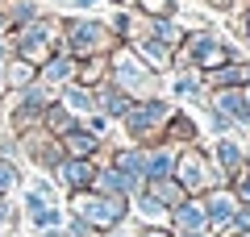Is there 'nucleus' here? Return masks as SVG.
<instances>
[{"instance_id":"f257e3e1","label":"nucleus","mask_w":250,"mask_h":237,"mask_svg":"<svg viewBox=\"0 0 250 237\" xmlns=\"http://www.w3.org/2000/svg\"><path fill=\"white\" fill-rule=\"evenodd\" d=\"M233 59H246V54H242L221 29L192 25L188 38H184V46L175 50V67H171V71H200V75H205V71L221 67V62H233Z\"/></svg>"},{"instance_id":"f03ea898","label":"nucleus","mask_w":250,"mask_h":237,"mask_svg":"<svg viewBox=\"0 0 250 237\" xmlns=\"http://www.w3.org/2000/svg\"><path fill=\"white\" fill-rule=\"evenodd\" d=\"M117 46L113 29H108L104 17H92V13H67L59 25V50L80 59H96V54H108Z\"/></svg>"},{"instance_id":"7ed1b4c3","label":"nucleus","mask_w":250,"mask_h":237,"mask_svg":"<svg viewBox=\"0 0 250 237\" xmlns=\"http://www.w3.org/2000/svg\"><path fill=\"white\" fill-rule=\"evenodd\" d=\"M171 113H175V104H171L167 96L134 100V104H129V113L117 121L121 141H129V146H154V141H163V129H167Z\"/></svg>"},{"instance_id":"20e7f679","label":"nucleus","mask_w":250,"mask_h":237,"mask_svg":"<svg viewBox=\"0 0 250 237\" xmlns=\"http://www.w3.org/2000/svg\"><path fill=\"white\" fill-rule=\"evenodd\" d=\"M108 79H113L129 100L163 96V75H154V71L134 54V46H129V42H117L113 50H108Z\"/></svg>"},{"instance_id":"39448f33","label":"nucleus","mask_w":250,"mask_h":237,"mask_svg":"<svg viewBox=\"0 0 250 237\" xmlns=\"http://www.w3.org/2000/svg\"><path fill=\"white\" fill-rule=\"evenodd\" d=\"M62 208L71 217L88 220L100 237L113 233V229L129 225V200L125 196H100V192H75V196H62Z\"/></svg>"},{"instance_id":"423d86ee","label":"nucleus","mask_w":250,"mask_h":237,"mask_svg":"<svg viewBox=\"0 0 250 237\" xmlns=\"http://www.w3.org/2000/svg\"><path fill=\"white\" fill-rule=\"evenodd\" d=\"M59 25L62 17H54V13H38L29 25L13 29V59L29 62V67H42L46 59H50L54 50H59Z\"/></svg>"},{"instance_id":"0eeeda50","label":"nucleus","mask_w":250,"mask_h":237,"mask_svg":"<svg viewBox=\"0 0 250 237\" xmlns=\"http://www.w3.org/2000/svg\"><path fill=\"white\" fill-rule=\"evenodd\" d=\"M175 179L188 196H205L213 187H225V175L213 167V158H208V146H184L175 158Z\"/></svg>"},{"instance_id":"6e6552de","label":"nucleus","mask_w":250,"mask_h":237,"mask_svg":"<svg viewBox=\"0 0 250 237\" xmlns=\"http://www.w3.org/2000/svg\"><path fill=\"white\" fill-rule=\"evenodd\" d=\"M17 141H21V158H25L38 175H50L62 158H67V154H62V146H59V138H50L42 125H38V129H29V133H21Z\"/></svg>"},{"instance_id":"1a4fd4ad","label":"nucleus","mask_w":250,"mask_h":237,"mask_svg":"<svg viewBox=\"0 0 250 237\" xmlns=\"http://www.w3.org/2000/svg\"><path fill=\"white\" fill-rule=\"evenodd\" d=\"M163 96L171 104H188V108L208 104V88L200 79V71H171V75H163Z\"/></svg>"},{"instance_id":"9d476101","label":"nucleus","mask_w":250,"mask_h":237,"mask_svg":"<svg viewBox=\"0 0 250 237\" xmlns=\"http://www.w3.org/2000/svg\"><path fill=\"white\" fill-rule=\"evenodd\" d=\"M17 204H21V220H29V217H38V212H46V208H54V204H62V192L54 187L50 175H34V179H25V183H21Z\"/></svg>"},{"instance_id":"9b49d317","label":"nucleus","mask_w":250,"mask_h":237,"mask_svg":"<svg viewBox=\"0 0 250 237\" xmlns=\"http://www.w3.org/2000/svg\"><path fill=\"white\" fill-rule=\"evenodd\" d=\"M96 167H100V162H92V158H62L59 167L50 171V179H54V187H59L62 196L92 192V179H96Z\"/></svg>"},{"instance_id":"f8f14e48","label":"nucleus","mask_w":250,"mask_h":237,"mask_svg":"<svg viewBox=\"0 0 250 237\" xmlns=\"http://www.w3.org/2000/svg\"><path fill=\"white\" fill-rule=\"evenodd\" d=\"M200 204H205V217H208V233H213V237H229L233 217H238V200H233V192H229V187H213V192L200 196Z\"/></svg>"},{"instance_id":"ddd939ff","label":"nucleus","mask_w":250,"mask_h":237,"mask_svg":"<svg viewBox=\"0 0 250 237\" xmlns=\"http://www.w3.org/2000/svg\"><path fill=\"white\" fill-rule=\"evenodd\" d=\"M108 167H117L129 183L146 187V146H129V141H117V146H108L104 154Z\"/></svg>"},{"instance_id":"4468645a","label":"nucleus","mask_w":250,"mask_h":237,"mask_svg":"<svg viewBox=\"0 0 250 237\" xmlns=\"http://www.w3.org/2000/svg\"><path fill=\"white\" fill-rule=\"evenodd\" d=\"M208 158H213V167L221 171L225 183H229V179L246 167V141H238V133H229V138H213V141H208Z\"/></svg>"},{"instance_id":"2eb2a0df","label":"nucleus","mask_w":250,"mask_h":237,"mask_svg":"<svg viewBox=\"0 0 250 237\" xmlns=\"http://www.w3.org/2000/svg\"><path fill=\"white\" fill-rule=\"evenodd\" d=\"M59 146H62V154H67V158H92V162H104V154H108V141H100L96 133H88V129H83V121H80V129L62 133Z\"/></svg>"},{"instance_id":"dca6fc26","label":"nucleus","mask_w":250,"mask_h":237,"mask_svg":"<svg viewBox=\"0 0 250 237\" xmlns=\"http://www.w3.org/2000/svg\"><path fill=\"white\" fill-rule=\"evenodd\" d=\"M200 133H205V129H200L196 113H188L184 104H175V113H171L167 129H163V141H167V146H175V150H184V146H196Z\"/></svg>"},{"instance_id":"f3484780","label":"nucleus","mask_w":250,"mask_h":237,"mask_svg":"<svg viewBox=\"0 0 250 237\" xmlns=\"http://www.w3.org/2000/svg\"><path fill=\"white\" fill-rule=\"evenodd\" d=\"M188 29H192V21H184V17H142V34L163 42V46H171V50L184 46Z\"/></svg>"},{"instance_id":"a211bd4d","label":"nucleus","mask_w":250,"mask_h":237,"mask_svg":"<svg viewBox=\"0 0 250 237\" xmlns=\"http://www.w3.org/2000/svg\"><path fill=\"white\" fill-rule=\"evenodd\" d=\"M205 88L208 92H221V88H246L250 83V59H233V62H221V67L205 71Z\"/></svg>"},{"instance_id":"6ab92c4d","label":"nucleus","mask_w":250,"mask_h":237,"mask_svg":"<svg viewBox=\"0 0 250 237\" xmlns=\"http://www.w3.org/2000/svg\"><path fill=\"white\" fill-rule=\"evenodd\" d=\"M129 46H134V54L154 71V75H171V67H175V50H171V46L154 42V38H146V34H138Z\"/></svg>"},{"instance_id":"aec40b11","label":"nucleus","mask_w":250,"mask_h":237,"mask_svg":"<svg viewBox=\"0 0 250 237\" xmlns=\"http://www.w3.org/2000/svg\"><path fill=\"white\" fill-rule=\"evenodd\" d=\"M92 100H96V113H104L108 121H121V117L129 113V104H134V100H129V96L113 83V79L96 83V88H92Z\"/></svg>"},{"instance_id":"412c9836","label":"nucleus","mask_w":250,"mask_h":237,"mask_svg":"<svg viewBox=\"0 0 250 237\" xmlns=\"http://www.w3.org/2000/svg\"><path fill=\"white\" fill-rule=\"evenodd\" d=\"M167 229H171V233H184V229H208V217H205L200 196H188L184 204H175L171 217H167Z\"/></svg>"},{"instance_id":"4be33fe9","label":"nucleus","mask_w":250,"mask_h":237,"mask_svg":"<svg viewBox=\"0 0 250 237\" xmlns=\"http://www.w3.org/2000/svg\"><path fill=\"white\" fill-rule=\"evenodd\" d=\"M38 79H42L46 88H54V92L67 88V83L75 79V59H71V54H62V50H54L50 59L38 67Z\"/></svg>"},{"instance_id":"5701e85b","label":"nucleus","mask_w":250,"mask_h":237,"mask_svg":"<svg viewBox=\"0 0 250 237\" xmlns=\"http://www.w3.org/2000/svg\"><path fill=\"white\" fill-rule=\"evenodd\" d=\"M92 192H100V196H125V200H129V196H138L142 187L129 183V179H125L117 167L100 162V167H96V179H92Z\"/></svg>"},{"instance_id":"b1692460","label":"nucleus","mask_w":250,"mask_h":237,"mask_svg":"<svg viewBox=\"0 0 250 237\" xmlns=\"http://www.w3.org/2000/svg\"><path fill=\"white\" fill-rule=\"evenodd\" d=\"M175 158H179V150L167 146V141L146 146V183H150V179H171L175 175Z\"/></svg>"},{"instance_id":"393cba45","label":"nucleus","mask_w":250,"mask_h":237,"mask_svg":"<svg viewBox=\"0 0 250 237\" xmlns=\"http://www.w3.org/2000/svg\"><path fill=\"white\" fill-rule=\"evenodd\" d=\"M167 217H171V212L163 208V204L154 200L150 192L129 196V220H138V225H159V229H167Z\"/></svg>"},{"instance_id":"a878e982","label":"nucleus","mask_w":250,"mask_h":237,"mask_svg":"<svg viewBox=\"0 0 250 237\" xmlns=\"http://www.w3.org/2000/svg\"><path fill=\"white\" fill-rule=\"evenodd\" d=\"M38 13H46L42 0H0V21H4V34H13V29L29 25Z\"/></svg>"},{"instance_id":"bb28decb","label":"nucleus","mask_w":250,"mask_h":237,"mask_svg":"<svg viewBox=\"0 0 250 237\" xmlns=\"http://www.w3.org/2000/svg\"><path fill=\"white\" fill-rule=\"evenodd\" d=\"M54 100H59V104L67 108V113H75L80 121H83V117H92V113H96V100H92V88L75 83V79L67 83V88H59V92H54Z\"/></svg>"},{"instance_id":"cd10ccee","label":"nucleus","mask_w":250,"mask_h":237,"mask_svg":"<svg viewBox=\"0 0 250 237\" xmlns=\"http://www.w3.org/2000/svg\"><path fill=\"white\" fill-rule=\"evenodd\" d=\"M9 104L29 108V113H46V108L54 104V88H46L42 79H34V83H25L21 92H13V96H9Z\"/></svg>"},{"instance_id":"c85d7f7f","label":"nucleus","mask_w":250,"mask_h":237,"mask_svg":"<svg viewBox=\"0 0 250 237\" xmlns=\"http://www.w3.org/2000/svg\"><path fill=\"white\" fill-rule=\"evenodd\" d=\"M108 29H113L117 42H134L138 34H142V17H138L134 9H113V17H104Z\"/></svg>"},{"instance_id":"c756f323","label":"nucleus","mask_w":250,"mask_h":237,"mask_svg":"<svg viewBox=\"0 0 250 237\" xmlns=\"http://www.w3.org/2000/svg\"><path fill=\"white\" fill-rule=\"evenodd\" d=\"M42 129L50 133V138H62V133L80 129V117H75V113H67V108H62L59 100H54V104H50V108L42 113Z\"/></svg>"},{"instance_id":"7c9ffc66","label":"nucleus","mask_w":250,"mask_h":237,"mask_svg":"<svg viewBox=\"0 0 250 237\" xmlns=\"http://www.w3.org/2000/svg\"><path fill=\"white\" fill-rule=\"evenodd\" d=\"M142 192H150V196H154V200H159L167 212L175 208V204H184V200H188V192L179 187V179H175V175H171V179H150Z\"/></svg>"},{"instance_id":"2f4dec72","label":"nucleus","mask_w":250,"mask_h":237,"mask_svg":"<svg viewBox=\"0 0 250 237\" xmlns=\"http://www.w3.org/2000/svg\"><path fill=\"white\" fill-rule=\"evenodd\" d=\"M104 79H108V54H96V59H80L75 62V83L96 88V83H104Z\"/></svg>"},{"instance_id":"473e14b6","label":"nucleus","mask_w":250,"mask_h":237,"mask_svg":"<svg viewBox=\"0 0 250 237\" xmlns=\"http://www.w3.org/2000/svg\"><path fill=\"white\" fill-rule=\"evenodd\" d=\"M0 75H4V92H21L25 83H34L38 79V67H29V62H21V59H9L4 67H0Z\"/></svg>"},{"instance_id":"72a5a7b5","label":"nucleus","mask_w":250,"mask_h":237,"mask_svg":"<svg viewBox=\"0 0 250 237\" xmlns=\"http://www.w3.org/2000/svg\"><path fill=\"white\" fill-rule=\"evenodd\" d=\"M21 183H25V171H21V162H9V158H0V196L17 200Z\"/></svg>"},{"instance_id":"f704fd0d","label":"nucleus","mask_w":250,"mask_h":237,"mask_svg":"<svg viewBox=\"0 0 250 237\" xmlns=\"http://www.w3.org/2000/svg\"><path fill=\"white\" fill-rule=\"evenodd\" d=\"M17 229H21V204L0 196V237H17Z\"/></svg>"},{"instance_id":"c9c22d12","label":"nucleus","mask_w":250,"mask_h":237,"mask_svg":"<svg viewBox=\"0 0 250 237\" xmlns=\"http://www.w3.org/2000/svg\"><path fill=\"white\" fill-rule=\"evenodd\" d=\"M138 17H179V0H134Z\"/></svg>"},{"instance_id":"e433bc0d","label":"nucleus","mask_w":250,"mask_h":237,"mask_svg":"<svg viewBox=\"0 0 250 237\" xmlns=\"http://www.w3.org/2000/svg\"><path fill=\"white\" fill-rule=\"evenodd\" d=\"M200 113H205V125H200V129H208L213 138H229V133H233V121L225 113H217V108H208V104L200 108Z\"/></svg>"},{"instance_id":"4c0bfd02","label":"nucleus","mask_w":250,"mask_h":237,"mask_svg":"<svg viewBox=\"0 0 250 237\" xmlns=\"http://www.w3.org/2000/svg\"><path fill=\"white\" fill-rule=\"evenodd\" d=\"M83 129H88V133H96L100 141H108V146H113V133H117V121H108L104 113H92V117H83Z\"/></svg>"},{"instance_id":"58836bf2","label":"nucleus","mask_w":250,"mask_h":237,"mask_svg":"<svg viewBox=\"0 0 250 237\" xmlns=\"http://www.w3.org/2000/svg\"><path fill=\"white\" fill-rule=\"evenodd\" d=\"M62 237H100V233L88 225V220H80V217L67 212V220H62Z\"/></svg>"},{"instance_id":"ea45409f","label":"nucleus","mask_w":250,"mask_h":237,"mask_svg":"<svg viewBox=\"0 0 250 237\" xmlns=\"http://www.w3.org/2000/svg\"><path fill=\"white\" fill-rule=\"evenodd\" d=\"M0 158H9V162H21V141H17V133L0 129Z\"/></svg>"},{"instance_id":"a19ab883","label":"nucleus","mask_w":250,"mask_h":237,"mask_svg":"<svg viewBox=\"0 0 250 237\" xmlns=\"http://www.w3.org/2000/svg\"><path fill=\"white\" fill-rule=\"evenodd\" d=\"M233 129H238V133H250V83L242 88V113H238V121H233Z\"/></svg>"},{"instance_id":"79ce46f5","label":"nucleus","mask_w":250,"mask_h":237,"mask_svg":"<svg viewBox=\"0 0 250 237\" xmlns=\"http://www.w3.org/2000/svg\"><path fill=\"white\" fill-rule=\"evenodd\" d=\"M242 233H250V204H238V217H233V229H229V237H242Z\"/></svg>"},{"instance_id":"37998d69","label":"nucleus","mask_w":250,"mask_h":237,"mask_svg":"<svg viewBox=\"0 0 250 237\" xmlns=\"http://www.w3.org/2000/svg\"><path fill=\"white\" fill-rule=\"evenodd\" d=\"M129 237H171V229H159V225H134Z\"/></svg>"},{"instance_id":"c03bdc74","label":"nucleus","mask_w":250,"mask_h":237,"mask_svg":"<svg viewBox=\"0 0 250 237\" xmlns=\"http://www.w3.org/2000/svg\"><path fill=\"white\" fill-rule=\"evenodd\" d=\"M62 4H67V13H92L100 0H62Z\"/></svg>"},{"instance_id":"a18cd8bd","label":"nucleus","mask_w":250,"mask_h":237,"mask_svg":"<svg viewBox=\"0 0 250 237\" xmlns=\"http://www.w3.org/2000/svg\"><path fill=\"white\" fill-rule=\"evenodd\" d=\"M9 59H13V38H9V34H0V67H4Z\"/></svg>"},{"instance_id":"49530a36","label":"nucleus","mask_w":250,"mask_h":237,"mask_svg":"<svg viewBox=\"0 0 250 237\" xmlns=\"http://www.w3.org/2000/svg\"><path fill=\"white\" fill-rule=\"evenodd\" d=\"M171 237H213L208 229H184V233H171Z\"/></svg>"},{"instance_id":"de8ad7c7","label":"nucleus","mask_w":250,"mask_h":237,"mask_svg":"<svg viewBox=\"0 0 250 237\" xmlns=\"http://www.w3.org/2000/svg\"><path fill=\"white\" fill-rule=\"evenodd\" d=\"M113 9H134V0H108Z\"/></svg>"},{"instance_id":"09e8293b","label":"nucleus","mask_w":250,"mask_h":237,"mask_svg":"<svg viewBox=\"0 0 250 237\" xmlns=\"http://www.w3.org/2000/svg\"><path fill=\"white\" fill-rule=\"evenodd\" d=\"M4 108H9V100L0 96V129H4Z\"/></svg>"},{"instance_id":"8fccbe9b","label":"nucleus","mask_w":250,"mask_h":237,"mask_svg":"<svg viewBox=\"0 0 250 237\" xmlns=\"http://www.w3.org/2000/svg\"><path fill=\"white\" fill-rule=\"evenodd\" d=\"M246 46H250V21H246Z\"/></svg>"},{"instance_id":"3c124183","label":"nucleus","mask_w":250,"mask_h":237,"mask_svg":"<svg viewBox=\"0 0 250 237\" xmlns=\"http://www.w3.org/2000/svg\"><path fill=\"white\" fill-rule=\"evenodd\" d=\"M0 34H4V21H0Z\"/></svg>"},{"instance_id":"603ef678","label":"nucleus","mask_w":250,"mask_h":237,"mask_svg":"<svg viewBox=\"0 0 250 237\" xmlns=\"http://www.w3.org/2000/svg\"><path fill=\"white\" fill-rule=\"evenodd\" d=\"M238 4H250V0H238Z\"/></svg>"},{"instance_id":"864d4df0","label":"nucleus","mask_w":250,"mask_h":237,"mask_svg":"<svg viewBox=\"0 0 250 237\" xmlns=\"http://www.w3.org/2000/svg\"><path fill=\"white\" fill-rule=\"evenodd\" d=\"M242 237H250V233H242Z\"/></svg>"}]
</instances>
